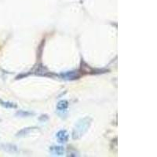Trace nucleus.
I'll return each mask as SVG.
<instances>
[{
	"label": "nucleus",
	"instance_id": "obj_3",
	"mask_svg": "<svg viewBox=\"0 0 157 157\" xmlns=\"http://www.w3.org/2000/svg\"><path fill=\"white\" fill-rule=\"evenodd\" d=\"M50 151L52 152L54 155H62L65 154V148L62 146H52L50 148Z\"/></svg>",
	"mask_w": 157,
	"mask_h": 157
},
{
	"label": "nucleus",
	"instance_id": "obj_5",
	"mask_svg": "<svg viewBox=\"0 0 157 157\" xmlns=\"http://www.w3.org/2000/svg\"><path fill=\"white\" fill-rule=\"evenodd\" d=\"M63 77L65 78L66 79H75V78H78V75L77 72H68L65 73Z\"/></svg>",
	"mask_w": 157,
	"mask_h": 157
},
{
	"label": "nucleus",
	"instance_id": "obj_2",
	"mask_svg": "<svg viewBox=\"0 0 157 157\" xmlns=\"http://www.w3.org/2000/svg\"><path fill=\"white\" fill-rule=\"evenodd\" d=\"M56 137L60 142H66L68 140L69 135L68 134L67 131H65V130H61V131H58V133H57Z\"/></svg>",
	"mask_w": 157,
	"mask_h": 157
},
{
	"label": "nucleus",
	"instance_id": "obj_6",
	"mask_svg": "<svg viewBox=\"0 0 157 157\" xmlns=\"http://www.w3.org/2000/svg\"><path fill=\"white\" fill-rule=\"evenodd\" d=\"M0 102L2 103L1 105H2V106L6 107V108H16V107H17V105H16L14 103L9 102V101H7V102H4V101H1Z\"/></svg>",
	"mask_w": 157,
	"mask_h": 157
},
{
	"label": "nucleus",
	"instance_id": "obj_7",
	"mask_svg": "<svg viewBox=\"0 0 157 157\" xmlns=\"http://www.w3.org/2000/svg\"><path fill=\"white\" fill-rule=\"evenodd\" d=\"M31 129H32V128H24V129L21 130V131L17 134V136H23V135L27 134L31 131Z\"/></svg>",
	"mask_w": 157,
	"mask_h": 157
},
{
	"label": "nucleus",
	"instance_id": "obj_4",
	"mask_svg": "<svg viewBox=\"0 0 157 157\" xmlns=\"http://www.w3.org/2000/svg\"><path fill=\"white\" fill-rule=\"evenodd\" d=\"M68 107V102L66 100H62V101H59L57 105V109L60 112H63V111H65Z\"/></svg>",
	"mask_w": 157,
	"mask_h": 157
},
{
	"label": "nucleus",
	"instance_id": "obj_1",
	"mask_svg": "<svg viewBox=\"0 0 157 157\" xmlns=\"http://www.w3.org/2000/svg\"><path fill=\"white\" fill-rule=\"evenodd\" d=\"M90 123H91V119L90 117L83 118L82 120L78 122L75 126L74 131H73V138H79L87 131L90 125Z\"/></svg>",
	"mask_w": 157,
	"mask_h": 157
}]
</instances>
